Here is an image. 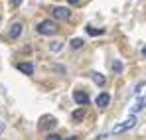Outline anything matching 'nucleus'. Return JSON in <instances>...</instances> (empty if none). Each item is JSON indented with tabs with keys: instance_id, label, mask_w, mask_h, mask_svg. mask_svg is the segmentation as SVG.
<instances>
[{
	"instance_id": "obj_1",
	"label": "nucleus",
	"mask_w": 146,
	"mask_h": 140,
	"mask_svg": "<svg viewBox=\"0 0 146 140\" xmlns=\"http://www.w3.org/2000/svg\"><path fill=\"white\" fill-rule=\"evenodd\" d=\"M55 30H57V26L51 20H44V22H40L36 26V32L42 34V36H51V34H55Z\"/></svg>"
},
{
	"instance_id": "obj_2",
	"label": "nucleus",
	"mask_w": 146,
	"mask_h": 140,
	"mask_svg": "<svg viewBox=\"0 0 146 140\" xmlns=\"http://www.w3.org/2000/svg\"><path fill=\"white\" fill-rule=\"evenodd\" d=\"M134 126H136V117H130V118H126L124 122H121V124H115L111 132L113 134H121V132H126V130H130Z\"/></svg>"
},
{
	"instance_id": "obj_3",
	"label": "nucleus",
	"mask_w": 146,
	"mask_h": 140,
	"mask_svg": "<svg viewBox=\"0 0 146 140\" xmlns=\"http://www.w3.org/2000/svg\"><path fill=\"white\" fill-rule=\"evenodd\" d=\"M51 14H53V18H57V20H67V18L71 16L69 8H65V6H57V8H53Z\"/></svg>"
},
{
	"instance_id": "obj_4",
	"label": "nucleus",
	"mask_w": 146,
	"mask_h": 140,
	"mask_svg": "<svg viewBox=\"0 0 146 140\" xmlns=\"http://www.w3.org/2000/svg\"><path fill=\"white\" fill-rule=\"evenodd\" d=\"M22 32H24V26H22V22H14L12 26H10V38H12V40L20 38V36H22Z\"/></svg>"
},
{
	"instance_id": "obj_5",
	"label": "nucleus",
	"mask_w": 146,
	"mask_h": 140,
	"mask_svg": "<svg viewBox=\"0 0 146 140\" xmlns=\"http://www.w3.org/2000/svg\"><path fill=\"white\" fill-rule=\"evenodd\" d=\"M73 101H75L77 105L85 107V105L89 103V97H87V93H83V91H75V93H73Z\"/></svg>"
},
{
	"instance_id": "obj_6",
	"label": "nucleus",
	"mask_w": 146,
	"mask_h": 140,
	"mask_svg": "<svg viewBox=\"0 0 146 140\" xmlns=\"http://www.w3.org/2000/svg\"><path fill=\"white\" fill-rule=\"evenodd\" d=\"M95 103H97L99 109H105V107H109V103H111V95H109V93H101L97 99H95Z\"/></svg>"
},
{
	"instance_id": "obj_7",
	"label": "nucleus",
	"mask_w": 146,
	"mask_h": 140,
	"mask_svg": "<svg viewBox=\"0 0 146 140\" xmlns=\"http://www.w3.org/2000/svg\"><path fill=\"white\" fill-rule=\"evenodd\" d=\"M18 69L22 71V73H26V75H34V65H32L30 61H26V63H20V65H18Z\"/></svg>"
},
{
	"instance_id": "obj_8",
	"label": "nucleus",
	"mask_w": 146,
	"mask_h": 140,
	"mask_svg": "<svg viewBox=\"0 0 146 140\" xmlns=\"http://www.w3.org/2000/svg\"><path fill=\"white\" fill-rule=\"evenodd\" d=\"M91 79L97 83L99 87H103V85H105V75H103V73H99V71H93V73H91Z\"/></svg>"
},
{
	"instance_id": "obj_9",
	"label": "nucleus",
	"mask_w": 146,
	"mask_h": 140,
	"mask_svg": "<svg viewBox=\"0 0 146 140\" xmlns=\"http://www.w3.org/2000/svg\"><path fill=\"white\" fill-rule=\"evenodd\" d=\"M144 107H146V99H140V101H136V103L130 107V111H132V113H138V111H142Z\"/></svg>"
},
{
	"instance_id": "obj_10",
	"label": "nucleus",
	"mask_w": 146,
	"mask_h": 140,
	"mask_svg": "<svg viewBox=\"0 0 146 140\" xmlns=\"http://www.w3.org/2000/svg\"><path fill=\"white\" fill-rule=\"evenodd\" d=\"M49 49H51V51H55V53H57V51H61V49H63V42H59V40L51 42V44H49Z\"/></svg>"
},
{
	"instance_id": "obj_11",
	"label": "nucleus",
	"mask_w": 146,
	"mask_h": 140,
	"mask_svg": "<svg viewBox=\"0 0 146 140\" xmlns=\"http://www.w3.org/2000/svg\"><path fill=\"white\" fill-rule=\"evenodd\" d=\"M144 89H146V81H140V83L136 85V89H134V95H136V97L142 95V93H144Z\"/></svg>"
},
{
	"instance_id": "obj_12",
	"label": "nucleus",
	"mask_w": 146,
	"mask_h": 140,
	"mask_svg": "<svg viewBox=\"0 0 146 140\" xmlns=\"http://www.w3.org/2000/svg\"><path fill=\"white\" fill-rule=\"evenodd\" d=\"M111 67H113V71H115L117 75H119V73H122V63H121V61H119V59H115Z\"/></svg>"
},
{
	"instance_id": "obj_13",
	"label": "nucleus",
	"mask_w": 146,
	"mask_h": 140,
	"mask_svg": "<svg viewBox=\"0 0 146 140\" xmlns=\"http://www.w3.org/2000/svg\"><path fill=\"white\" fill-rule=\"evenodd\" d=\"M83 44H85V42H83L81 38H75V40H71V47H75V49H79Z\"/></svg>"
},
{
	"instance_id": "obj_14",
	"label": "nucleus",
	"mask_w": 146,
	"mask_h": 140,
	"mask_svg": "<svg viewBox=\"0 0 146 140\" xmlns=\"http://www.w3.org/2000/svg\"><path fill=\"white\" fill-rule=\"evenodd\" d=\"M87 34H89V36H99V34H103V30H97V28L87 26Z\"/></svg>"
},
{
	"instance_id": "obj_15",
	"label": "nucleus",
	"mask_w": 146,
	"mask_h": 140,
	"mask_svg": "<svg viewBox=\"0 0 146 140\" xmlns=\"http://www.w3.org/2000/svg\"><path fill=\"white\" fill-rule=\"evenodd\" d=\"M83 117H85V111H83V109H77V111L73 113V118H75V120H81Z\"/></svg>"
},
{
	"instance_id": "obj_16",
	"label": "nucleus",
	"mask_w": 146,
	"mask_h": 140,
	"mask_svg": "<svg viewBox=\"0 0 146 140\" xmlns=\"http://www.w3.org/2000/svg\"><path fill=\"white\" fill-rule=\"evenodd\" d=\"M46 140H61V136H59V134H48Z\"/></svg>"
},
{
	"instance_id": "obj_17",
	"label": "nucleus",
	"mask_w": 146,
	"mask_h": 140,
	"mask_svg": "<svg viewBox=\"0 0 146 140\" xmlns=\"http://www.w3.org/2000/svg\"><path fill=\"white\" fill-rule=\"evenodd\" d=\"M12 4H14V6H18V4H22V0H12Z\"/></svg>"
},
{
	"instance_id": "obj_18",
	"label": "nucleus",
	"mask_w": 146,
	"mask_h": 140,
	"mask_svg": "<svg viewBox=\"0 0 146 140\" xmlns=\"http://www.w3.org/2000/svg\"><path fill=\"white\" fill-rule=\"evenodd\" d=\"M67 2H69V4H79L81 0H67Z\"/></svg>"
},
{
	"instance_id": "obj_19",
	"label": "nucleus",
	"mask_w": 146,
	"mask_h": 140,
	"mask_svg": "<svg viewBox=\"0 0 146 140\" xmlns=\"http://www.w3.org/2000/svg\"><path fill=\"white\" fill-rule=\"evenodd\" d=\"M142 55H144V57H146V46L142 47Z\"/></svg>"
},
{
	"instance_id": "obj_20",
	"label": "nucleus",
	"mask_w": 146,
	"mask_h": 140,
	"mask_svg": "<svg viewBox=\"0 0 146 140\" xmlns=\"http://www.w3.org/2000/svg\"><path fill=\"white\" fill-rule=\"evenodd\" d=\"M67 140H77V136H71V138H67Z\"/></svg>"
}]
</instances>
